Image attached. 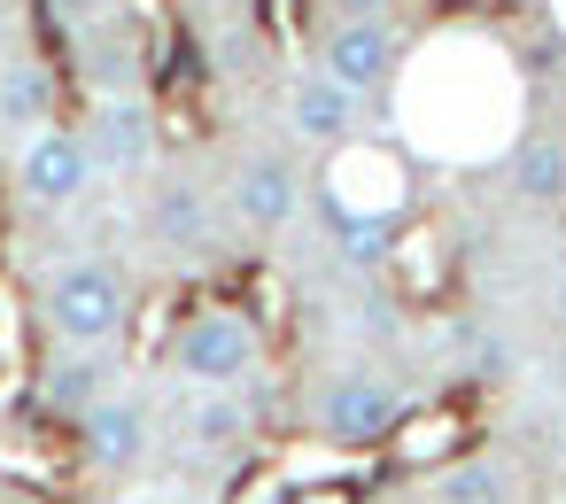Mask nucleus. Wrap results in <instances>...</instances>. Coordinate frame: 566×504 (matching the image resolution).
<instances>
[{
  "instance_id": "12",
  "label": "nucleus",
  "mask_w": 566,
  "mask_h": 504,
  "mask_svg": "<svg viewBox=\"0 0 566 504\" xmlns=\"http://www.w3.org/2000/svg\"><path fill=\"white\" fill-rule=\"evenodd\" d=\"M148 233H156L164 249H210V195L187 187V179L156 187V202H148Z\"/></svg>"
},
{
  "instance_id": "5",
  "label": "nucleus",
  "mask_w": 566,
  "mask_h": 504,
  "mask_svg": "<svg viewBox=\"0 0 566 504\" xmlns=\"http://www.w3.org/2000/svg\"><path fill=\"white\" fill-rule=\"evenodd\" d=\"M403 63V32L388 17H334V32L318 40V71H334L349 94H380Z\"/></svg>"
},
{
  "instance_id": "14",
  "label": "nucleus",
  "mask_w": 566,
  "mask_h": 504,
  "mask_svg": "<svg viewBox=\"0 0 566 504\" xmlns=\"http://www.w3.org/2000/svg\"><path fill=\"white\" fill-rule=\"evenodd\" d=\"M179 427H187V442H202V450H233V442L249 434V411H241L233 388H202V396H187Z\"/></svg>"
},
{
  "instance_id": "20",
  "label": "nucleus",
  "mask_w": 566,
  "mask_h": 504,
  "mask_svg": "<svg viewBox=\"0 0 566 504\" xmlns=\"http://www.w3.org/2000/svg\"><path fill=\"white\" fill-rule=\"evenodd\" d=\"M551 303H558V318H566V272H558V287H551Z\"/></svg>"
},
{
  "instance_id": "6",
  "label": "nucleus",
  "mask_w": 566,
  "mask_h": 504,
  "mask_svg": "<svg viewBox=\"0 0 566 504\" xmlns=\"http://www.w3.org/2000/svg\"><path fill=\"white\" fill-rule=\"evenodd\" d=\"M24 195L40 202V210H63V202H78L86 195V179H94V140L86 133H71V125H40L32 140H24Z\"/></svg>"
},
{
  "instance_id": "18",
  "label": "nucleus",
  "mask_w": 566,
  "mask_h": 504,
  "mask_svg": "<svg viewBox=\"0 0 566 504\" xmlns=\"http://www.w3.org/2000/svg\"><path fill=\"white\" fill-rule=\"evenodd\" d=\"M450 442H458V419H450V411H434V419H403V427L388 434V450H396L403 465H419V458H442Z\"/></svg>"
},
{
  "instance_id": "13",
  "label": "nucleus",
  "mask_w": 566,
  "mask_h": 504,
  "mask_svg": "<svg viewBox=\"0 0 566 504\" xmlns=\"http://www.w3.org/2000/svg\"><path fill=\"white\" fill-rule=\"evenodd\" d=\"M148 148H156V117H148V102H109L102 109V133H94V156L102 164H148Z\"/></svg>"
},
{
  "instance_id": "10",
  "label": "nucleus",
  "mask_w": 566,
  "mask_h": 504,
  "mask_svg": "<svg viewBox=\"0 0 566 504\" xmlns=\"http://www.w3.org/2000/svg\"><path fill=\"white\" fill-rule=\"evenodd\" d=\"M295 202H303V187H295V171H287L280 156H249V164L233 171V218H241V225L280 233V225L295 218Z\"/></svg>"
},
{
  "instance_id": "7",
  "label": "nucleus",
  "mask_w": 566,
  "mask_h": 504,
  "mask_svg": "<svg viewBox=\"0 0 566 504\" xmlns=\"http://www.w3.org/2000/svg\"><path fill=\"white\" fill-rule=\"evenodd\" d=\"M504 179L527 210H566V133L558 125H527L504 156Z\"/></svg>"
},
{
  "instance_id": "19",
  "label": "nucleus",
  "mask_w": 566,
  "mask_h": 504,
  "mask_svg": "<svg viewBox=\"0 0 566 504\" xmlns=\"http://www.w3.org/2000/svg\"><path fill=\"white\" fill-rule=\"evenodd\" d=\"M334 17H388V0H334Z\"/></svg>"
},
{
  "instance_id": "3",
  "label": "nucleus",
  "mask_w": 566,
  "mask_h": 504,
  "mask_svg": "<svg viewBox=\"0 0 566 504\" xmlns=\"http://www.w3.org/2000/svg\"><path fill=\"white\" fill-rule=\"evenodd\" d=\"M403 419H411L403 388H396L388 372H373V365L334 372V380H326V396H318V434H326V442H342V450H373V442H388Z\"/></svg>"
},
{
  "instance_id": "15",
  "label": "nucleus",
  "mask_w": 566,
  "mask_h": 504,
  "mask_svg": "<svg viewBox=\"0 0 566 504\" xmlns=\"http://www.w3.org/2000/svg\"><path fill=\"white\" fill-rule=\"evenodd\" d=\"M0 125H17V133L55 125V94H48L40 63H9V71H0Z\"/></svg>"
},
{
  "instance_id": "4",
  "label": "nucleus",
  "mask_w": 566,
  "mask_h": 504,
  "mask_svg": "<svg viewBox=\"0 0 566 504\" xmlns=\"http://www.w3.org/2000/svg\"><path fill=\"white\" fill-rule=\"evenodd\" d=\"M164 357L195 388H241V372L256 365V318L249 311H195L187 326H171Z\"/></svg>"
},
{
  "instance_id": "16",
  "label": "nucleus",
  "mask_w": 566,
  "mask_h": 504,
  "mask_svg": "<svg viewBox=\"0 0 566 504\" xmlns=\"http://www.w3.org/2000/svg\"><path fill=\"white\" fill-rule=\"evenodd\" d=\"M442 504H512V473L496 458H458L442 481H434Z\"/></svg>"
},
{
  "instance_id": "17",
  "label": "nucleus",
  "mask_w": 566,
  "mask_h": 504,
  "mask_svg": "<svg viewBox=\"0 0 566 504\" xmlns=\"http://www.w3.org/2000/svg\"><path fill=\"white\" fill-rule=\"evenodd\" d=\"M388 264H396V272H403V287L419 295V287H442V264H450V256H442V241H434V233H403V241L388 249Z\"/></svg>"
},
{
  "instance_id": "1",
  "label": "nucleus",
  "mask_w": 566,
  "mask_h": 504,
  "mask_svg": "<svg viewBox=\"0 0 566 504\" xmlns=\"http://www.w3.org/2000/svg\"><path fill=\"white\" fill-rule=\"evenodd\" d=\"M40 318H48V334H63L71 349H102V342H117L125 334V280L109 272V264H63L55 280H48V295H40Z\"/></svg>"
},
{
  "instance_id": "2",
  "label": "nucleus",
  "mask_w": 566,
  "mask_h": 504,
  "mask_svg": "<svg viewBox=\"0 0 566 504\" xmlns=\"http://www.w3.org/2000/svg\"><path fill=\"white\" fill-rule=\"evenodd\" d=\"M411 202V171L396 148L380 140H342L334 164H326V218H403Z\"/></svg>"
},
{
  "instance_id": "11",
  "label": "nucleus",
  "mask_w": 566,
  "mask_h": 504,
  "mask_svg": "<svg viewBox=\"0 0 566 504\" xmlns=\"http://www.w3.org/2000/svg\"><path fill=\"white\" fill-rule=\"evenodd\" d=\"M102 372H109V365H102L94 349H78V357H63V365H48V372L32 380V403H40L48 419H86V411L109 396Z\"/></svg>"
},
{
  "instance_id": "9",
  "label": "nucleus",
  "mask_w": 566,
  "mask_h": 504,
  "mask_svg": "<svg viewBox=\"0 0 566 504\" xmlns=\"http://www.w3.org/2000/svg\"><path fill=\"white\" fill-rule=\"evenodd\" d=\"M148 403L140 396H102L86 419H78V434H86V458L94 465H109V473H125V465H140L148 458Z\"/></svg>"
},
{
  "instance_id": "8",
  "label": "nucleus",
  "mask_w": 566,
  "mask_h": 504,
  "mask_svg": "<svg viewBox=\"0 0 566 504\" xmlns=\"http://www.w3.org/2000/svg\"><path fill=\"white\" fill-rule=\"evenodd\" d=\"M357 102H365V94H349L334 71H303V78L287 86V117H295V133L318 140V148L357 140Z\"/></svg>"
}]
</instances>
